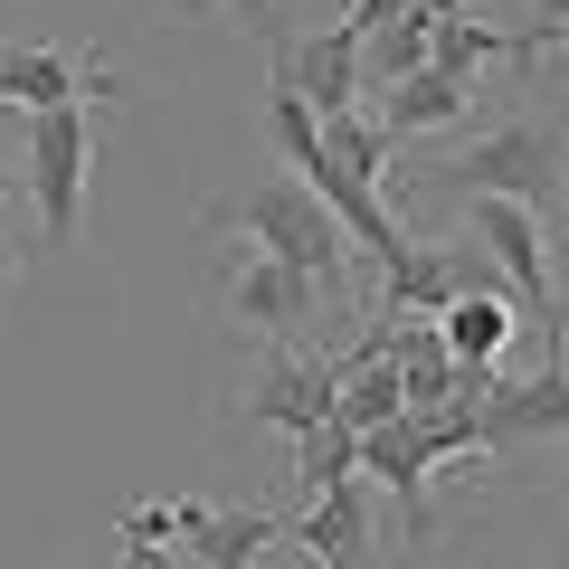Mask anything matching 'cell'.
<instances>
[{
	"label": "cell",
	"mask_w": 569,
	"mask_h": 569,
	"mask_svg": "<svg viewBox=\"0 0 569 569\" xmlns=\"http://www.w3.org/2000/svg\"><path fill=\"white\" fill-rule=\"evenodd\" d=\"M209 238H247V247H276L284 266H305V276H323L332 295H351L361 305V284H351V266H370L361 247H351V228L323 209V190L305 181V171H257V181L238 190V200H209L200 209Z\"/></svg>",
	"instance_id": "cell-1"
},
{
	"label": "cell",
	"mask_w": 569,
	"mask_h": 569,
	"mask_svg": "<svg viewBox=\"0 0 569 569\" xmlns=\"http://www.w3.org/2000/svg\"><path fill=\"white\" fill-rule=\"evenodd\" d=\"M560 162H569V123L560 114H512L485 123V133L447 142L437 162H418L408 181L447 190V200H522V209H560Z\"/></svg>",
	"instance_id": "cell-2"
},
{
	"label": "cell",
	"mask_w": 569,
	"mask_h": 569,
	"mask_svg": "<svg viewBox=\"0 0 569 569\" xmlns=\"http://www.w3.org/2000/svg\"><path fill=\"white\" fill-rule=\"evenodd\" d=\"M219 313L238 332H257L266 351H313L332 323H370L351 295H332L323 276H305V266H284L276 247H228L219 266Z\"/></svg>",
	"instance_id": "cell-3"
},
{
	"label": "cell",
	"mask_w": 569,
	"mask_h": 569,
	"mask_svg": "<svg viewBox=\"0 0 569 569\" xmlns=\"http://www.w3.org/2000/svg\"><path fill=\"white\" fill-rule=\"evenodd\" d=\"M96 114L104 104H48L29 114V200H39V238L48 247H77L86 228V181H96Z\"/></svg>",
	"instance_id": "cell-4"
},
{
	"label": "cell",
	"mask_w": 569,
	"mask_h": 569,
	"mask_svg": "<svg viewBox=\"0 0 569 569\" xmlns=\"http://www.w3.org/2000/svg\"><path fill=\"white\" fill-rule=\"evenodd\" d=\"M228 418H247V427H284V437L305 447L313 427L342 418V351H266V361L238 380Z\"/></svg>",
	"instance_id": "cell-5"
},
{
	"label": "cell",
	"mask_w": 569,
	"mask_h": 569,
	"mask_svg": "<svg viewBox=\"0 0 569 569\" xmlns=\"http://www.w3.org/2000/svg\"><path fill=\"white\" fill-rule=\"evenodd\" d=\"M276 86L313 104V114H351L370 96V39L351 20H323V39H284L276 48Z\"/></svg>",
	"instance_id": "cell-6"
},
{
	"label": "cell",
	"mask_w": 569,
	"mask_h": 569,
	"mask_svg": "<svg viewBox=\"0 0 569 569\" xmlns=\"http://www.w3.org/2000/svg\"><path fill=\"white\" fill-rule=\"evenodd\" d=\"M0 104L48 114V104H114V67L86 48H0Z\"/></svg>",
	"instance_id": "cell-7"
},
{
	"label": "cell",
	"mask_w": 569,
	"mask_h": 569,
	"mask_svg": "<svg viewBox=\"0 0 569 569\" xmlns=\"http://www.w3.org/2000/svg\"><path fill=\"white\" fill-rule=\"evenodd\" d=\"M475 437L485 447H531V437H569V361H541L522 380H493L475 399Z\"/></svg>",
	"instance_id": "cell-8"
},
{
	"label": "cell",
	"mask_w": 569,
	"mask_h": 569,
	"mask_svg": "<svg viewBox=\"0 0 569 569\" xmlns=\"http://www.w3.org/2000/svg\"><path fill=\"white\" fill-rule=\"evenodd\" d=\"M171 541H181L200 569H247L257 550L295 541V531H284V512H228V503H190V493H171Z\"/></svg>",
	"instance_id": "cell-9"
},
{
	"label": "cell",
	"mask_w": 569,
	"mask_h": 569,
	"mask_svg": "<svg viewBox=\"0 0 569 569\" xmlns=\"http://www.w3.org/2000/svg\"><path fill=\"white\" fill-rule=\"evenodd\" d=\"M466 114H475V77H466V67H447V58H427V67H408L399 86H380V123H389L399 142L456 133Z\"/></svg>",
	"instance_id": "cell-10"
},
{
	"label": "cell",
	"mask_w": 569,
	"mask_h": 569,
	"mask_svg": "<svg viewBox=\"0 0 569 569\" xmlns=\"http://www.w3.org/2000/svg\"><path fill=\"white\" fill-rule=\"evenodd\" d=\"M447 351L475 370V380H503V351L522 342V305H503V284H466L447 313H437Z\"/></svg>",
	"instance_id": "cell-11"
},
{
	"label": "cell",
	"mask_w": 569,
	"mask_h": 569,
	"mask_svg": "<svg viewBox=\"0 0 569 569\" xmlns=\"http://www.w3.org/2000/svg\"><path fill=\"white\" fill-rule=\"evenodd\" d=\"M295 550H305L313 569H361L370 560V512H361V475H342V485L313 493V512L295 522Z\"/></svg>",
	"instance_id": "cell-12"
},
{
	"label": "cell",
	"mask_w": 569,
	"mask_h": 569,
	"mask_svg": "<svg viewBox=\"0 0 569 569\" xmlns=\"http://www.w3.org/2000/svg\"><path fill=\"white\" fill-rule=\"evenodd\" d=\"M323 152H332V162H351L361 181H389V152H399V133H389L380 114H361V104H351V114H323Z\"/></svg>",
	"instance_id": "cell-13"
},
{
	"label": "cell",
	"mask_w": 569,
	"mask_h": 569,
	"mask_svg": "<svg viewBox=\"0 0 569 569\" xmlns=\"http://www.w3.org/2000/svg\"><path fill=\"white\" fill-rule=\"evenodd\" d=\"M228 20L247 29V39H266V48H284V0H219Z\"/></svg>",
	"instance_id": "cell-14"
},
{
	"label": "cell",
	"mask_w": 569,
	"mask_h": 569,
	"mask_svg": "<svg viewBox=\"0 0 569 569\" xmlns=\"http://www.w3.org/2000/svg\"><path fill=\"white\" fill-rule=\"evenodd\" d=\"M181 560H190L181 541H123V560H114V569H181Z\"/></svg>",
	"instance_id": "cell-15"
},
{
	"label": "cell",
	"mask_w": 569,
	"mask_h": 569,
	"mask_svg": "<svg viewBox=\"0 0 569 569\" xmlns=\"http://www.w3.org/2000/svg\"><path fill=\"white\" fill-rule=\"evenodd\" d=\"M10 284H20V238L0 228V295H10Z\"/></svg>",
	"instance_id": "cell-16"
},
{
	"label": "cell",
	"mask_w": 569,
	"mask_h": 569,
	"mask_svg": "<svg viewBox=\"0 0 569 569\" xmlns=\"http://www.w3.org/2000/svg\"><path fill=\"white\" fill-rule=\"evenodd\" d=\"M20 181H29V162H10V152H0V200H10Z\"/></svg>",
	"instance_id": "cell-17"
},
{
	"label": "cell",
	"mask_w": 569,
	"mask_h": 569,
	"mask_svg": "<svg viewBox=\"0 0 569 569\" xmlns=\"http://www.w3.org/2000/svg\"><path fill=\"white\" fill-rule=\"evenodd\" d=\"M550 48H569V29H550V39H541V48H531V58H550Z\"/></svg>",
	"instance_id": "cell-18"
}]
</instances>
